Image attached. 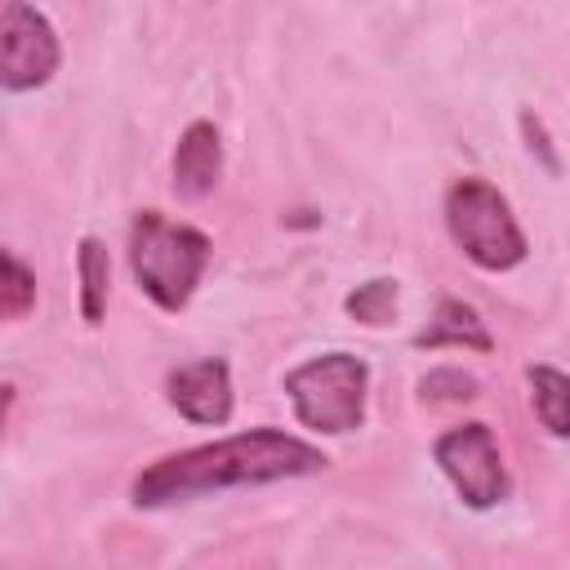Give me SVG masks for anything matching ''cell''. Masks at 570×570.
Returning <instances> with one entry per match:
<instances>
[{
  "label": "cell",
  "mask_w": 570,
  "mask_h": 570,
  "mask_svg": "<svg viewBox=\"0 0 570 570\" xmlns=\"http://www.w3.org/2000/svg\"><path fill=\"white\" fill-rule=\"evenodd\" d=\"M330 468V454L298 432L276 423H258L245 432H227L187 450H169L142 463L129 481V503L138 512H165L178 503H196L227 490H258L276 481L316 476Z\"/></svg>",
  "instance_id": "6da1fadb"
},
{
  "label": "cell",
  "mask_w": 570,
  "mask_h": 570,
  "mask_svg": "<svg viewBox=\"0 0 570 570\" xmlns=\"http://www.w3.org/2000/svg\"><path fill=\"white\" fill-rule=\"evenodd\" d=\"M214 236L165 209H134L125 227V267L134 289L165 316H183L209 272Z\"/></svg>",
  "instance_id": "7a4b0ae2"
},
{
  "label": "cell",
  "mask_w": 570,
  "mask_h": 570,
  "mask_svg": "<svg viewBox=\"0 0 570 570\" xmlns=\"http://www.w3.org/2000/svg\"><path fill=\"white\" fill-rule=\"evenodd\" d=\"M441 223H445L450 245L476 272L503 276L530 258V236H525L508 191H499L481 174L450 178V187L441 191Z\"/></svg>",
  "instance_id": "3957f363"
},
{
  "label": "cell",
  "mask_w": 570,
  "mask_h": 570,
  "mask_svg": "<svg viewBox=\"0 0 570 570\" xmlns=\"http://www.w3.org/2000/svg\"><path fill=\"white\" fill-rule=\"evenodd\" d=\"M281 392L307 436H352L370 419V361L330 347L285 370Z\"/></svg>",
  "instance_id": "277c9868"
},
{
  "label": "cell",
  "mask_w": 570,
  "mask_h": 570,
  "mask_svg": "<svg viewBox=\"0 0 570 570\" xmlns=\"http://www.w3.org/2000/svg\"><path fill=\"white\" fill-rule=\"evenodd\" d=\"M432 463L468 512H494L512 494L499 432L485 419H463L432 441Z\"/></svg>",
  "instance_id": "5b68a950"
},
{
  "label": "cell",
  "mask_w": 570,
  "mask_h": 570,
  "mask_svg": "<svg viewBox=\"0 0 570 570\" xmlns=\"http://www.w3.org/2000/svg\"><path fill=\"white\" fill-rule=\"evenodd\" d=\"M62 71V36L53 18L31 0H4L0 9V89L36 94Z\"/></svg>",
  "instance_id": "8992f818"
},
{
  "label": "cell",
  "mask_w": 570,
  "mask_h": 570,
  "mask_svg": "<svg viewBox=\"0 0 570 570\" xmlns=\"http://www.w3.org/2000/svg\"><path fill=\"white\" fill-rule=\"evenodd\" d=\"M165 405L191 428H227L236 414V383L227 356H196L165 370Z\"/></svg>",
  "instance_id": "52a82bcc"
},
{
  "label": "cell",
  "mask_w": 570,
  "mask_h": 570,
  "mask_svg": "<svg viewBox=\"0 0 570 570\" xmlns=\"http://www.w3.org/2000/svg\"><path fill=\"white\" fill-rule=\"evenodd\" d=\"M223 183V129L209 116L183 125L169 156V187L178 200H205Z\"/></svg>",
  "instance_id": "ba28073f"
},
{
  "label": "cell",
  "mask_w": 570,
  "mask_h": 570,
  "mask_svg": "<svg viewBox=\"0 0 570 570\" xmlns=\"http://www.w3.org/2000/svg\"><path fill=\"white\" fill-rule=\"evenodd\" d=\"M410 343L419 352H476V356L494 352V334H490L485 316L459 294H441L432 316H428V325Z\"/></svg>",
  "instance_id": "9c48e42d"
},
{
  "label": "cell",
  "mask_w": 570,
  "mask_h": 570,
  "mask_svg": "<svg viewBox=\"0 0 570 570\" xmlns=\"http://www.w3.org/2000/svg\"><path fill=\"white\" fill-rule=\"evenodd\" d=\"M76 307H80V321L89 330H98L107 321V303H111V249L102 236L85 232L76 240Z\"/></svg>",
  "instance_id": "30bf717a"
},
{
  "label": "cell",
  "mask_w": 570,
  "mask_h": 570,
  "mask_svg": "<svg viewBox=\"0 0 570 570\" xmlns=\"http://www.w3.org/2000/svg\"><path fill=\"white\" fill-rule=\"evenodd\" d=\"M525 387H530V410H534L539 428L552 441H570V374L548 361H530Z\"/></svg>",
  "instance_id": "8fae6325"
},
{
  "label": "cell",
  "mask_w": 570,
  "mask_h": 570,
  "mask_svg": "<svg viewBox=\"0 0 570 570\" xmlns=\"http://www.w3.org/2000/svg\"><path fill=\"white\" fill-rule=\"evenodd\" d=\"M396 307H401V281L396 276H370L343 294V312L365 330H383L396 316Z\"/></svg>",
  "instance_id": "7c38bea8"
},
{
  "label": "cell",
  "mask_w": 570,
  "mask_h": 570,
  "mask_svg": "<svg viewBox=\"0 0 570 570\" xmlns=\"http://www.w3.org/2000/svg\"><path fill=\"white\" fill-rule=\"evenodd\" d=\"M40 303V285H36V267L18 254V249H4L0 254V316L9 325L27 321Z\"/></svg>",
  "instance_id": "4fadbf2b"
},
{
  "label": "cell",
  "mask_w": 570,
  "mask_h": 570,
  "mask_svg": "<svg viewBox=\"0 0 570 570\" xmlns=\"http://www.w3.org/2000/svg\"><path fill=\"white\" fill-rule=\"evenodd\" d=\"M419 405H472L481 396V379L463 365H432L419 374Z\"/></svg>",
  "instance_id": "5bb4252c"
},
{
  "label": "cell",
  "mask_w": 570,
  "mask_h": 570,
  "mask_svg": "<svg viewBox=\"0 0 570 570\" xmlns=\"http://www.w3.org/2000/svg\"><path fill=\"white\" fill-rule=\"evenodd\" d=\"M517 134H521V147H525V156L548 174V178H561V151H557V142H552V129H548V120L534 111V107H521L517 111Z\"/></svg>",
  "instance_id": "9a60e30c"
}]
</instances>
